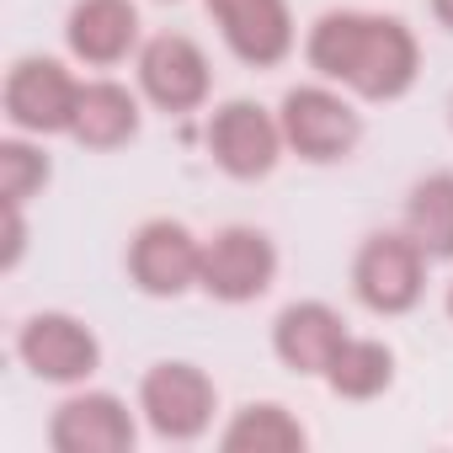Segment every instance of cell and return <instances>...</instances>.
<instances>
[{
  "instance_id": "6da1fadb",
  "label": "cell",
  "mask_w": 453,
  "mask_h": 453,
  "mask_svg": "<svg viewBox=\"0 0 453 453\" xmlns=\"http://www.w3.org/2000/svg\"><path fill=\"white\" fill-rule=\"evenodd\" d=\"M310 65L368 102H395L416 86L421 49L405 22L368 12H326L310 27Z\"/></svg>"
},
{
  "instance_id": "7a4b0ae2",
  "label": "cell",
  "mask_w": 453,
  "mask_h": 453,
  "mask_svg": "<svg viewBox=\"0 0 453 453\" xmlns=\"http://www.w3.org/2000/svg\"><path fill=\"white\" fill-rule=\"evenodd\" d=\"M273 278H278V251L251 224H230V230H219L203 246L197 288L219 304H251L273 288Z\"/></svg>"
},
{
  "instance_id": "3957f363",
  "label": "cell",
  "mask_w": 453,
  "mask_h": 453,
  "mask_svg": "<svg viewBox=\"0 0 453 453\" xmlns=\"http://www.w3.org/2000/svg\"><path fill=\"white\" fill-rule=\"evenodd\" d=\"M283 139L294 155L315 160V165H331V160H347L363 139V118L326 86H299L283 96Z\"/></svg>"
},
{
  "instance_id": "277c9868",
  "label": "cell",
  "mask_w": 453,
  "mask_h": 453,
  "mask_svg": "<svg viewBox=\"0 0 453 453\" xmlns=\"http://www.w3.org/2000/svg\"><path fill=\"white\" fill-rule=\"evenodd\" d=\"M283 123L257 107V102H224L213 118H208V155L224 176H235V181H257L278 165L283 155Z\"/></svg>"
},
{
  "instance_id": "5b68a950",
  "label": "cell",
  "mask_w": 453,
  "mask_h": 453,
  "mask_svg": "<svg viewBox=\"0 0 453 453\" xmlns=\"http://www.w3.org/2000/svg\"><path fill=\"white\" fill-rule=\"evenodd\" d=\"M352 288L373 315H405L426 288V251L411 235H373L352 262Z\"/></svg>"
},
{
  "instance_id": "8992f818",
  "label": "cell",
  "mask_w": 453,
  "mask_h": 453,
  "mask_svg": "<svg viewBox=\"0 0 453 453\" xmlns=\"http://www.w3.org/2000/svg\"><path fill=\"white\" fill-rule=\"evenodd\" d=\"M81 86L59 59H17L6 75V118L22 134H70Z\"/></svg>"
},
{
  "instance_id": "52a82bcc",
  "label": "cell",
  "mask_w": 453,
  "mask_h": 453,
  "mask_svg": "<svg viewBox=\"0 0 453 453\" xmlns=\"http://www.w3.org/2000/svg\"><path fill=\"white\" fill-rule=\"evenodd\" d=\"M139 411L160 437L192 442L213 421V384L192 363H155L139 384Z\"/></svg>"
},
{
  "instance_id": "ba28073f",
  "label": "cell",
  "mask_w": 453,
  "mask_h": 453,
  "mask_svg": "<svg viewBox=\"0 0 453 453\" xmlns=\"http://www.w3.org/2000/svg\"><path fill=\"white\" fill-rule=\"evenodd\" d=\"M197 273H203V246L176 219H150L128 246V278L155 299L187 294L197 283Z\"/></svg>"
},
{
  "instance_id": "9c48e42d",
  "label": "cell",
  "mask_w": 453,
  "mask_h": 453,
  "mask_svg": "<svg viewBox=\"0 0 453 453\" xmlns=\"http://www.w3.org/2000/svg\"><path fill=\"white\" fill-rule=\"evenodd\" d=\"M208 17L219 22L230 54L251 70H273L294 49L288 0H208Z\"/></svg>"
},
{
  "instance_id": "30bf717a",
  "label": "cell",
  "mask_w": 453,
  "mask_h": 453,
  "mask_svg": "<svg viewBox=\"0 0 453 453\" xmlns=\"http://www.w3.org/2000/svg\"><path fill=\"white\" fill-rule=\"evenodd\" d=\"M139 86L160 112H192L208 96V59L192 38L160 33L139 54Z\"/></svg>"
},
{
  "instance_id": "8fae6325",
  "label": "cell",
  "mask_w": 453,
  "mask_h": 453,
  "mask_svg": "<svg viewBox=\"0 0 453 453\" xmlns=\"http://www.w3.org/2000/svg\"><path fill=\"white\" fill-rule=\"evenodd\" d=\"M17 352L49 384H75V379L96 373V363H102L96 336L75 315H33L22 326V336H17Z\"/></svg>"
},
{
  "instance_id": "7c38bea8",
  "label": "cell",
  "mask_w": 453,
  "mask_h": 453,
  "mask_svg": "<svg viewBox=\"0 0 453 453\" xmlns=\"http://www.w3.org/2000/svg\"><path fill=\"white\" fill-rule=\"evenodd\" d=\"M49 442L59 453H128L134 448V416L118 395H75L54 411Z\"/></svg>"
},
{
  "instance_id": "4fadbf2b",
  "label": "cell",
  "mask_w": 453,
  "mask_h": 453,
  "mask_svg": "<svg viewBox=\"0 0 453 453\" xmlns=\"http://www.w3.org/2000/svg\"><path fill=\"white\" fill-rule=\"evenodd\" d=\"M342 342H347V320L320 299L288 304L273 326V347L294 373H326L331 357L342 352Z\"/></svg>"
},
{
  "instance_id": "5bb4252c",
  "label": "cell",
  "mask_w": 453,
  "mask_h": 453,
  "mask_svg": "<svg viewBox=\"0 0 453 453\" xmlns=\"http://www.w3.org/2000/svg\"><path fill=\"white\" fill-rule=\"evenodd\" d=\"M70 54L107 70L118 59H128V49L139 43V12L128 6V0H81V6L70 12Z\"/></svg>"
},
{
  "instance_id": "9a60e30c",
  "label": "cell",
  "mask_w": 453,
  "mask_h": 453,
  "mask_svg": "<svg viewBox=\"0 0 453 453\" xmlns=\"http://www.w3.org/2000/svg\"><path fill=\"white\" fill-rule=\"evenodd\" d=\"M70 134L86 150H118V144H128L139 134V102L123 86H112V81L81 86V107H75Z\"/></svg>"
},
{
  "instance_id": "2e32d148",
  "label": "cell",
  "mask_w": 453,
  "mask_h": 453,
  "mask_svg": "<svg viewBox=\"0 0 453 453\" xmlns=\"http://www.w3.org/2000/svg\"><path fill=\"white\" fill-rule=\"evenodd\" d=\"M405 235L426 251V262H453V171H437L411 187Z\"/></svg>"
},
{
  "instance_id": "e0dca14e",
  "label": "cell",
  "mask_w": 453,
  "mask_h": 453,
  "mask_svg": "<svg viewBox=\"0 0 453 453\" xmlns=\"http://www.w3.org/2000/svg\"><path fill=\"white\" fill-rule=\"evenodd\" d=\"M389 379H395V352L384 342H357V336H347L326 368V384L342 400H373L389 389Z\"/></svg>"
},
{
  "instance_id": "ac0fdd59",
  "label": "cell",
  "mask_w": 453,
  "mask_h": 453,
  "mask_svg": "<svg viewBox=\"0 0 453 453\" xmlns=\"http://www.w3.org/2000/svg\"><path fill=\"white\" fill-rule=\"evenodd\" d=\"M224 453H299L304 426L283 405H246L230 426H224Z\"/></svg>"
},
{
  "instance_id": "d6986e66",
  "label": "cell",
  "mask_w": 453,
  "mask_h": 453,
  "mask_svg": "<svg viewBox=\"0 0 453 453\" xmlns=\"http://www.w3.org/2000/svg\"><path fill=\"white\" fill-rule=\"evenodd\" d=\"M43 181H49L43 150H33L22 139L0 144V197H6V203H27L33 192H43Z\"/></svg>"
},
{
  "instance_id": "ffe728a7",
  "label": "cell",
  "mask_w": 453,
  "mask_h": 453,
  "mask_svg": "<svg viewBox=\"0 0 453 453\" xmlns=\"http://www.w3.org/2000/svg\"><path fill=\"white\" fill-rule=\"evenodd\" d=\"M22 246H27L22 203H6V257H0V267H17V262H22Z\"/></svg>"
},
{
  "instance_id": "44dd1931",
  "label": "cell",
  "mask_w": 453,
  "mask_h": 453,
  "mask_svg": "<svg viewBox=\"0 0 453 453\" xmlns=\"http://www.w3.org/2000/svg\"><path fill=\"white\" fill-rule=\"evenodd\" d=\"M432 12H437V22L453 33V0H432Z\"/></svg>"
},
{
  "instance_id": "7402d4cb",
  "label": "cell",
  "mask_w": 453,
  "mask_h": 453,
  "mask_svg": "<svg viewBox=\"0 0 453 453\" xmlns=\"http://www.w3.org/2000/svg\"><path fill=\"white\" fill-rule=\"evenodd\" d=\"M448 315H453V288H448Z\"/></svg>"
},
{
  "instance_id": "603a6c76",
  "label": "cell",
  "mask_w": 453,
  "mask_h": 453,
  "mask_svg": "<svg viewBox=\"0 0 453 453\" xmlns=\"http://www.w3.org/2000/svg\"><path fill=\"white\" fill-rule=\"evenodd\" d=\"M448 123H453V102H448Z\"/></svg>"
}]
</instances>
